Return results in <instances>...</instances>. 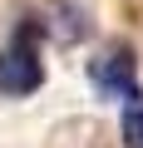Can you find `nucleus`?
Wrapping results in <instances>:
<instances>
[{
    "mask_svg": "<svg viewBox=\"0 0 143 148\" xmlns=\"http://www.w3.org/2000/svg\"><path fill=\"white\" fill-rule=\"evenodd\" d=\"M35 35H40L35 25H30V35L20 30V40L0 54V94H10V99H25L44 84V59H40Z\"/></svg>",
    "mask_w": 143,
    "mask_h": 148,
    "instance_id": "1",
    "label": "nucleus"
},
{
    "mask_svg": "<svg viewBox=\"0 0 143 148\" xmlns=\"http://www.w3.org/2000/svg\"><path fill=\"white\" fill-rule=\"evenodd\" d=\"M89 84L104 99H138V79H133V54L123 45H114L109 54H99L89 64Z\"/></svg>",
    "mask_w": 143,
    "mask_h": 148,
    "instance_id": "2",
    "label": "nucleus"
},
{
    "mask_svg": "<svg viewBox=\"0 0 143 148\" xmlns=\"http://www.w3.org/2000/svg\"><path fill=\"white\" fill-rule=\"evenodd\" d=\"M123 148H143V104L123 109Z\"/></svg>",
    "mask_w": 143,
    "mask_h": 148,
    "instance_id": "3",
    "label": "nucleus"
}]
</instances>
